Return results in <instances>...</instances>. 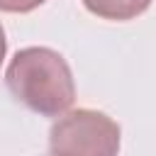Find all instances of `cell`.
Listing matches in <instances>:
<instances>
[{
  "label": "cell",
  "mask_w": 156,
  "mask_h": 156,
  "mask_svg": "<svg viewBox=\"0 0 156 156\" xmlns=\"http://www.w3.org/2000/svg\"><path fill=\"white\" fill-rule=\"evenodd\" d=\"M5 51H7V39H5V29H2V24H0V63H2V58H5Z\"/></svg>",
  "instance_id": "5"
},
{
  "label": "cell",
  "mask_w": 156,
  "mask_h": 156,
  "mask_svg": "<svg viewBox=\"0 0 156 156\" xmlns=\"http://www.w3.org/2000/svg\"><path fill=\"white\" fill-rule=\"evenodd\" d=\"M46 0H0V10L2 12H12V15H27L37 7H41Z\"/></svg>",
  "instance_id": "4"
},
{
  "label": "cell",
  "mask_w": 156,
  "mask_h": 156,
  "mask_svg": "<svg viewBox=\"0 0 156 156\" xmlns=\"http://www.w3.org/2000/svg\"><path fill=\"white\" fill-rule=\"evenodd\" d=\"M85 10L93 12L100 20L110 22H129L144 15L151 5V0H83Z\"/></svg>",
  "instance_id": "3"
},
{
  "label": "cell",
  "mask_w": 156,
  "mask_h": 156,
  "mask_svg": "<svg viewBox=\"0 0 156 156\" xmlns=\"http://www.w3.org/2000/svg\"><path fill=\"white\" fill-rule=\"evenodd\" d=\"M5 85L20 105L41 117H58L76 100L71 66L49 46L20 49L7 63Z\"/></svg>",
  "instance_id": "1"
},
{
  "label": "cell",
  "mask_w": 156,
  "mask_h": 156,
  "mask_svg": "<svg viewBox=\"0 0 156 156\" xmlns=\"http://www.w3.org/2000/svg\"><path fill=\"white\" fill-rule=\"evenodd\" d=\"M119 124L100 110L78 107L58 115L49 132L51 154L115 156L119 151Z\"/></svg>",
  "instance_id": "2"
}]
</instances>
